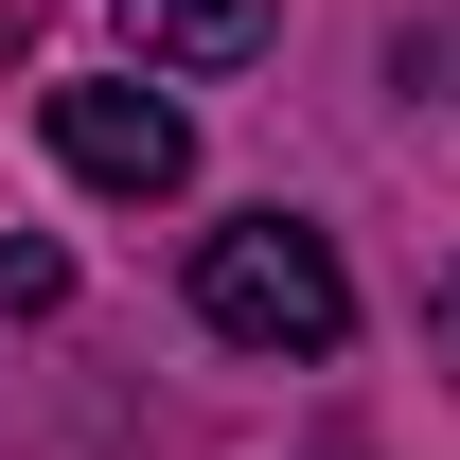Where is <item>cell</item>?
I'll list each match as a JSON object with an SVG mask.
<instances>
[{
    "instance_id": "5b68a950",
    "label": "cell",
    "mask_w": 460,
    "mask_h": 460,
    "mask_svg": "<svg viewBox=\"0 0 460 460\" xmlns=\"http://www.w3.org/2000/svg\"><path fill=\"white\" fill-rule=\"evenodd\" d=\"M425 337H443V354H460V266H443V284H425Z\"/></svg>"
},
{
    "instance_id": "7a4b0ae2",
    "label": "cell",
    "mask_w": 460,
    "mask_h": 460,
    "mask_svg": "<svg viewBox=\"0 0 460 460\" xmlns=\"http://www.w3.org/2000/svg\"><path fill=\"white\" fill-rule=\"evenodd\" d=\"M54 160L89 177V195H177V177H195V124H177L142 71H89V89H54Z\"/></svg>"
},
{
    "instance_id": "3957f363",
    "label": "cell",
    "mask_w": 460,
    "mask_h": 460,
    "mask_svg": "<svg viewBox=\"0 0 460 460\" xmlns=\"http://www.w3.org/2000/svg\"><path fill=\"white\" fill-rule=\"evenodd\" d=\"M124 18H142L160 71H248L266 36H284V0H124Z\"/></svg>"
},
{
    "instance_id": "6da1fadb",
    "label": "cell",
    "mask_w": 460,
    "mask_h": 460,
    "mask_svg": "<svg viewBox=\"0 0 460 460\" xmlns=\"http://www.w3.org/2000/svg\"><path fill=\"white\" fill-rule=\"evenodd\" d=\"M195 319L248 337V354H337L354 337V284H337V248H319L301 213H230L213 248H195Z\"/></svg>"
},
{
    "instance_id": "277c9868",
    "label": "cell",
    "mask_w": 460,
    "mask_h": 460,
    "mask_svg": "<svg viewBox=\"0 0 460 460\" xmlns=\"http://www.w3.org/2000/svg\"><path fill=\"white\" fill-rule=\"evenodd\" d=\"M0 301H18V319H54V301H71V266H54V248H36V230L0 248Z\"/></svg>"
}]
</instances>
